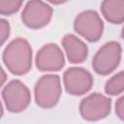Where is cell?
<instances>
[{
	"instance_id": "1",
	"label": "cell",
	"mask_w": 124,
	"mask_h": 124,
	"mask_svg": "<svg viewBox=\"0 0 124 124\" xmlns=\"http://www.w3.org/2000/svg\"><path fill=\"white\" fill-rule=\"evenodd\" d=\"M3 62L14 75L28 73L32 67V48L28 41L23 38L13 40L3 51Z\"/></svg>"
},
{
	"instance_id": "2",
	"label": "cell",
	"mask_w": 124,
	"mask_h": 124,
	"mask_svg": "<svg viewBox=\"0 0 124 124\" xmlns=\"http://www.w3.org/2000/svg\"><path fill=\"white\" fill-rule=\"evenodd\" d=\"M61 80L57 75H45L35 84L34 95L36 104L43 108L54 107L61 96Z\"/></svg>"
},
{
	"instance_id": "3",
	"label": "cell",
	"mask_w": 124,
	"mask_h": 124,
	"mask_svg": "<svg viewBox=\"0 0 124 124\" xmlns=\"http://www.w3.org/2000/svg\"><path fill=\"white\" fill-rule=\"evenodd\" d=\"M121 46L118 42L106 43L95 53L92 59L93 70L101 76H107L113 72L121 60Z\"/></svg>"
},
{
	"instance_id": "4",
	"label": "cell",
	"mask_w": 124,
	"mask_h": 124,
	"mask_svg": "<svg viewBox=\"0 0 124 124\" xmlns=\"http://www.w3.org/2000/svg\"><path fill=\"white\" fill-rule=\"evenodd\" d=\"M2 98L7 109L11 112L24 110L31 101L28 87L18 79H13L2 89Z\"/></svg>"
},
{
	"instance_id": "5",
	"label": "cell",
	"mask_w": 124,
	"mask_h": 124,
	"mask_svg": "<svg viewBox=\"0 0 124 124\" xmlns=\"http://www.w3.org/2000/svg\"><path fill=\"white\" fill-rule=\"evenodd\" d=\"M74 29L87 41L97 42L103 34L104 22L96 11L86 10L76 16Z\"/></svg>"
},
{
	"instance_id": "6",
	"label": "cell",
	"mask_w": 124,
	"mask_h": 124,
	"mask_svg": "<svg viewBox=\"0 0 124 124\" xmlns=\"http://www.w3.org/2000/svg\"><path fill=\"white\" fill-rule=\"evenodd\" d=\"M111 100L101 93H92L83 98L79 104L81 117L88 121H97L107 117L110 112Z\"/></svg>"
},
{
	"instance_id": "7",
	"label": "cell",
	"mask_w": 124,
	"mask_h": 124,
	"mask_svg": "<svg viewBox=\"0 0 124 124\" xmlns=\"http://www.w3.org/2000/svg\"><path fill=\"white\" fill-rule=\"evenodd\" d=\"M52 13L53 10L47 3L33 0L26 3L21 13V19L27 27L38 29L46 26L50 21Z\"/></svg>"
},
{
	"instance_id": "8",
	"label": "cell",
	"mask_w": 124,
	"mask_h": 124,
	"mask_svg": "<svg viewBox=\"0 0 124 124\" xmlns=\"http://www.w3.org/2000/svg\"><path fill=\"white\" fill-rule=\"evenodd\" d=\"M63 83L69 94L82 95L91 89L93 85V77L86 69L72 67L64 72Z\"/></svg>"
},
{
	"instance_id": "9",
	"label": "cell",
	"mask_w": 124,
	"mask_h": 124,
	"mask_svg": "<svg viewBox=\"0 0 124 124\" xmlns=\"http://www.w3.org/2000/svg\"><path fill=\"white\" fill-rule=\"evenodd\" d=\"M36 67L43 72H55L65 65V58L61 48L56 44H46L42 46L35 58Z\"/></svg>"
},
{
	"instance_id": "10",
	"label": "cell",
	"mask_w": 124,
	"mask_h": 124,
	"mask_svg": "<svg viewBox=\"0 0 124 124\" xmlns=\"http://www.w3.org/2000/svg\"><path fill=\"white\" fill-rule=\"evenodd\" d=\"M62 46L66 52L68 60L71 63H81L87 57V46L79 38L73 34H67L63 37Z\"/></svg>"
},
{
	"instance_id": "11",
	"label": "cell",
	"mask_w": 124,
	"mask_h": 124,
	"mask_svg": "<svg viewBox=\"0 0 124 124\" xmlns=\"http://www.w3.org/2000/svg\"><path fill=\"white\" fill-rule=\"evenodd\" d=\"M101 11L110 23L119 24L124 21V0H105L101 3Z\"/></svg>"
},
{
	"instance_id": "12",
	"label": "cell",
	"mask_w": 124,
	"mask_h": 124,
	"mask_svg": "<svg viewBox=\"0 0 124 124\" xmlns=\"http://www.w3.org/2000/svg\"><path fill=\"white\" fill-rule=\"evenodd\" d=\"M105 91L108 95L115 96L124 91V71H121L107 80Z\"/></svg>"
},
{
	"instance_id": "13",
	"label": "cell",
	"mask_w": 124,
	"mask_h": 124,
	"mask_svg": "<svg viewBox=\"0 0 124 124\" xmlns=\"http://www.w3.org/2000/svg\"><path fill=\"white\" fill-rule=\"evenodd\" d=\"M22 5V1L18 0H1L0 1V13L1 15H12L16 13Z\"/></svg>"
},
{
	"instance_id": "14",
	"label": "cell",
	"mask_w": 124,
	"mask_h": 124,
	"mask_svg": "<svg viewBox=\"0 0 124 124\" xmlns=\"http://www.w3.org/2000/svg\"><path fill=\"white\" fill-rule=\"evenodd\" d=\"M10 35V24L9 22L4 19L1 18L0 20V36H1V45H3L6 40L8 39Z\"/></svg>"
},
{
	"instance_id": "15",
	"label": "cell",
	"mask_w": 124,
	"mask_h": 124,
	"mask_svg": "<svg viewBox=\"0 0 124 124\" xmlns=\"http://www.w3.org/2000/svg\"><path fill=\"white\" fill-rule=\"evenodd\" d=\"M115 113L121 120L124 121V95L118 98L115 103Z\"/></svg>"
},
{
	"instance_id": "16",
	"label": "cell",
	"mask_w": 124,
	"mask_h": 124,
	"mask_svg": "<svg viewBox=\"0 0 124 124\" xmlns=\"http://www.w3.org/2000/svg\"><path fill=\"white\" fill-rule=\"evenodd\" d=\"M2 71V83H4V81H5V79H6V75H5V73H4V71H3V69H1Z\"/></svg>"
},
{
	"instance_id": "17",
	"label": "cell",
	"mask_w": 124,
	"mask_h": 124,
	"mask_svg": "<svg viewBox=\"0 0 124 124\" xmlns=\"http://www.w3.org/2000/svg\"><path fill=\"white\" fill-rule=\"evenodd\" d=\"M121 36H122V38L124 39V26H123V28H122V31H121Z\"/></svg>"
}]
</instances>
